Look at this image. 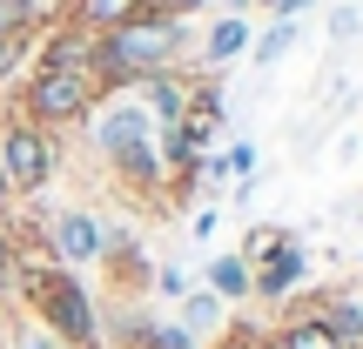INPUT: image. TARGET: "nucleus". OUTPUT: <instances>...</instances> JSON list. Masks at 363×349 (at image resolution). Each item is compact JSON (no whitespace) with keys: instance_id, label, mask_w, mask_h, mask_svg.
I'll return each instance as SVG.
<instances>
[{"instance_id":"obj_1","label":"nucleus","mask_w":363,"mask_h":349,"mask_svg":"<svg viewBox=\"0 0 363 349\" xmlns=\"http://www.w3.org/2000/svg\"><path fill=\"white\" fill-rule=\"evenodd\" d=\"M21 316L40 323L48 336H61L67 349H101V302H94V289L48 256L21 262Z\"/></svg>"},{"instance_id":"obj_2","label":"nucleus","mask_w":363,"mask_h":349,"mask_svg":"<svg viewBox=\"0 0 363 349\" xmlns=\"http://www.w3.org/2000/svg\"><path fill=\"white\" fill-rule=\"evenodd\" d=\"M189 54V21H169V13H135L115 34H94V88L101 94H128L142 74H162V67H182Z\"/></svg>"},{"instance_id":"obj_3","label":"nucleus","mask_w":363,"mask_h":349,"mask_svg":"<svg viewBox=\"0 0 363 349\" xmlns=\"http://www.w3.org/2000/svg\"><path fill=\"white\" fill-rule=\"evenodd\" d=\"M94 101H101L94 74H61V67H27L21 88H13V115L34 121V128H48V135L81 128V121L94 115Z\"/></svg>"},{"instance_id":"obj_4","label":"nucleus","mask_w":363,"mask_h":349,"mask_svg":"<svg viewBox=\"0 0 363 349\" xmlns=\"http://www.w3.org/2000/svg\"><path fill=\"white\" fill-rule=\"evenodd\" d=\"M235 256L249 262V302H289L310 275V248H303L296 229H276V222H256L242 235Z\"/></svg>"},{"instance_id":"obj_5","label":"nucleus","mask_w":363,"mask_h":349,"mask_svg":"<svg viewBox=\"0 0 363 349\" xmlns=\"http://www.w3.org/2000/svg\"><path fill=\"white\" fill-rule=\"evenodd\" d=\"M0 175H7L13 202H40L61 175V135L34 128L21 115H0Z\"/></svg>"},{"instance_id":"obj_6","label":"nucleus","mask_w":363,"mask_h":349,"mask_svg":"<svg viewBox=\"0 0 363 349\" xmlns=\"http://www.w3.org/2000/svg\"><path fill=\"white\" fill-rule=\"evenodd\" d=\"M101 229L108 222L94 215V208H48V256L61 262V269H94V262H101Z\"/></svg>"},{"instance_id":"obj_7","label":"nucleus","mask_w":363,"mask_h":349,"mask_svg":"<svg viewBox=\"0 0 363 349\" xmlns=\"http://www.w3.org/2000/svg\"><path fill=\"white\" fill-rule=\"evenodd\" d=\"M101 262H108V302H142V296H148L155 256H148L121 222H108V229H101Z\"/></svg>"},{"instance_id":"obj_8","label":"nucleus","mask_w":363,"mask_h":349,"mask_svg":"<svg viewBox=\"0 0 363 349\" xmlns=\"http://www.w3.org/2000/svg\"><path fill=\"white\" fill-rule=\"evenodd\" d=\"M135 101L148 108V121H155V135L182 128V115H189V94H195V67H162V74H142L135 81Z\"/></svg>"},{"instance_id":"obj_9","label":"nucleus","mask_w":363,"mask_h":349,"mask_svg":"<svg viewBox=\"0 0 363 349\" xmlns=\"http://www.w3.org/2000/svg\"><path fill=\"white\" fill-rule=\"evenodd\" d=\"M34 67L94 74V34H81V27H67V21H54V13H48V27H40V40H34Z\"/></svg>"},{"instance_id":"obj_10","label":"nucleus","mask_w":363,"mask_h":349,"mask_svg":"<svg viewBox=\"0 0 363 349\" xmlns=\"http://www.w3.org/2000/svg\"><path fill=\"white\" fill-rule=\"evenodd\" d=\"M249 40H256L249 13H216V21H208V34H202V54H195V67H202V74H222L229 61H242V54H249Z\"/></svg>"},{"instance_id":"obj_11","label":"nucleus","mask_w":363,"mask_h":349,"mask_svg":"<svg viewBox=\"0 0 363 349\" xmlns=\"http://www.w3.org/2000/svg\"><path fill=\"white\" fill-rule=\"evenodd\" d=\"M135 13H148V0H61L54 21L81 27V34H115V27H128Z\"/></svg>"},{"instance_id":"obj_12","label":"nucleus","mask_w":363,"mask_h":349,"mask_svg":"<svg viewBox=\"0 0 363 349\" xmlns=\"http://www.w3.org/2000/svg\"><path fill=\"white\" fill-rule=\"evenodd\" d=\"M175 323L208 349V343L222 336V323H229V302H222V296H208V289H189V296L175 302Z\"/></svg>"},{"instance_id":"obj_13","label":"nucleus","mask_w":363,"mask_h":349,"mask_svg":"<svg viewBox=\"0 0 363 349\" xmlns=\"http://www.w3.org/2000/svg\"><path fill=\"white\" fill-rule=\"evenodd\" d=\"M323 323L337 349H363V289H323Z\"/></svg>"},{"instance_id":"obj_14","label":"nucleus","mask_w":363,"mask_h":349,"mask_svg":"<svg viewBox=\"0 0 363 349\" xmlns=\"http://www.w3.org/2000/svg\"><path fill=\"white\" fill-rule=\"evenodd\" d=\"M202 289H208V296H222L229 309H242V302H249V262L235 256V248H216L208 269H202Z\"/></svg>"},{"instance_id":"obj_15","label":"nucleus","mask_w":363,"mask_h":349,"mask_svg":"<svg viewBox=\"0 0 363 349\" xmlns=\"http://www.w3.org/2000/svg\"><path fill=\"white\" fill-rule=\"evenodd\" d=\"M21 242H13L7 229H0V323H13L21 316Z\"/></svg>"},{"instance_id":"obj_16","label":"nucleus","mask_w":363,"mask_h":349,"mask_svg":"<svg viewBox=\"0 0 363 349\" xmlns=\"http://www.w3.org/2000/svg\"><path fill=\"white\" fill-rule=\"evenodd\" d=\"M34 40L40 34H7V40H0V94H13V88H21V74L34 67Z\"/></svg>"},{"instance_id":"obj_17","label":"nucleus","mask_w":363,"mask_h":349,"mask_svg":"<svg viewBox=\"0 0 363 349\" xmlns=\"http://www.w3.org/2000/svg\"><path fill=\"white\" fill-rule=\"evenodd\" d=\"M48 27V7L40 0H0V40L7 34H40Z\"/></svg>"},{"instance_id":"obj_18","label":"nucleus","mask_w":363,"mask_h":349,"mask_svg":"<svg viewBox=\"0 0 363 349\" xmlns=\"http://www.w3.org/2000/svg\"><path fill=\"white\" fill-rule=\"evenodd\" d=\"M289 47H296V21H283V13H276V21H269V27H262V34H256V40H249V54H256V61H262V67H269V61H283V54H289Z\"/></svg>"},{"instance_id":"obj_19","label":"nucleus","mask_w":363,"mask_h":349,"mask_svg":"<svg viewBox=\"0 0 363 349\" xmlns=\"http://www.w3.org/2000/svg\"><path fill=\"white\" fill-rule=\"evenodd\" d=\"M0 349H67V343L48 336L40 323H27V316H13V323H7V343H0Z\"/></svg>"},{"instance_id":"obj_20","label":"nucleus","mask_w":363,"mask_h":349,"mask_svg":"<svg viewBox=\"0 0 363 349\" xmlns=\"http://www.w3.org/2000/svg\"><path fill=\"white\" fill-rule=\"evenodd\" d=\"M189 269H175V262H155V275H148V296H162V302H182L189 296Z\"/></svg>"},{"instance_id":"obj_21","label":"nucleus","mask_w":363,"mask_h":349,"mask_svg":"<svg viewBox=\"0 0 363 349\" xmlns=\"http://www.w3.org/2000/svg\"><path fill=\"white\" fill-rule=\"evenodd\" d=\"M350 34H363V7H350V0H343V7L330 13V40H350Z\"/></svg>"},{"instance_id":"obj_22","label":"nucleus","mask_w":363,"mask_h":349,"mask_svg":"<svg viewBox=\"0 0 363 349\" xmlns=\"http://www.w3.org/2000/svg\"><path fill=\"white\" fill-rule=\"evenodd\" d=\"M216 222H222L216 208H202V215H195V242H216Z\"/></svg>"},{"instance_id":"obj_23","label":"nucleus","mask_w":363,"mask_h":349,"mask_svg":"<svg viewBox=\"0 0 363 349\" xmlns=\"http://www.w3.org/2000/svg\"><path fill=\"white\" fill-rule=\"evenodd\" d=\"M13 208H21V202H13V188H7V175H0V229H7V222H13Z\"/></svg>"}]
</instances>
